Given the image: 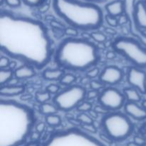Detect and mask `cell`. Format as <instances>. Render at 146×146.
Listing matches in <instances>:
<instances>
[{"instance_id":"cell-15","label":"cell","mask_w":146,"mask_h":146,"mask_svg":"<svg viewBox=\"0 0 146 146\" xmlns=\"http://www.w3.org/2000/svg\"><path fill=\"white\" fill-rule=\"evenodd\" d=\"M24 87L21 85L17 86H1L0 88V95L1 96H16L22 94L24 91Z\"/></svg>"},{"instance_id":"cell-23","label":"cell","mask_w":146,"mask_h":146,"mask_svg":"<svg viewBox=\"0 0 146 146\" xmlns=\"http://www.w3.org/2000/svg\"><path fill=\"white\" fill-rule=\"evenodd\" d=\"M76 78L74 75L71 74H64L62 76V78L60 79V83L61 84L64 86H70L74 83V81H76Z\"/></svg>"},{"instance_id":"cell-14","label":"cell","mask_w":146,"mask_h":146,"mask_svg":"<svg viewBox=\"0 0 146 146\" xmlns=\"http://www.w3.org/2000/svg\"><path fill=\"white\" fill-rule=\"evenodd\" d=\"M106 10L109 15L115 17H118L123 14L125 10V4L122 0L113 1L106 5Z\"/></svg>"},{"instance_id":"cell-30","label":"cell","mask_w":146,"mask_h":146,"mask_svg":"<svg viewBox=\"0 0 146 146\" xmlns=\"http://www.w3.org/2000/svg\"><path fill=\"white\" fill-rule=\"evenodd\" d=\"M10 64V61L7 56H1L0 58V68L1 69H6L8 68Z\"/></svg>"},{"instance_id":"cell-43","label":"cell","mask_w":146,"mask_h":146,"mask_svg":"<svg viewBox=\"0 0 146 146\" xmlns=\"http://www.w3.org/2000/svg\"><path fill=\"white\" fill-rule=\"evenodd\" d=\"M142 107L146 111V100H144L142 102Z\"/></svg>"},{"instance_id":"cell-13","label":"cell","mask_w":146,"mask_h":146,"mask_svg":"<svg viewBox=\"0 0 146 146\" xmlns=\"http://www.w3.org/2000/svg\"><path fill=\"white\" fill-rule=\"evenodd\" d=\"M125 113L135 120H143L146 118V111L137 103L128 102L124 106Z\"/></svg>"},{"instance_id":"cell-7","label":"cell","mask_w":146,"mask_h":146,"mask_svg":"<svg viewBox=\"0 0 146 146\" xmlns=\"http://www.w3.org/2000/svg\"><path fill=\"white\" fill-rule=\"evenodd\" d=\"M113 48L136 66L146 67V48H144L136 40L121 37L114 41Z\"/></svg>"},{"instance_id":"cell-17","label":"cell","mask_w":146,"mask_h":146,"mask_svg":"<svg viewBox=\"0 0 146 146\" xmlns=\"http://www.w3.org/2000/svg\"><path fill=\"white\" fill-rule=\"evenodd\" d=\"M64 75V71L60 68H56V69L47 68L43 72V77L48 81H58V80L60 81Z\"/></svg>"},{"instance_id":"cell-31","label":"cell","mask_w":146,"mask_h":146,"mask_svg":"<svg viewBox=\"0 0 146 146\" xmlns=\"http://www.w3.org/2000/svg\"><path fill=\"white\" fill-rule=\"evenodd\" d=\"M106 19L107 23H108L110 26H111V27H116V26L118 25V20H117L116 17H113V16L108 14V15L106 17Z\"/></svg>"},{"instance_id":"cell-33","label":"cell","mask_w":146,"mask_h":146,"mask_svg":"<svg viewBox=\"0 0 146 146\" xmlns=\"http://www.w3.org/2000/svg\"><path fill=\"white\" fill-rule=\"evenodd\" d=\"M100 74L99 69L98 68H94L90 70L88 73H87V76L90 78H94L98 76Z\"/></svg>"},{"instance_id":"cell-26","label":"cell","mask_w":146,"mask_h":146,"mask_svg":"<svg viewBox=\"0 0 146 146\" xmlns=\"http://www.w3.org/2000/svg\"><path fill=\"white\" fill-rule=\"evenodd\" d=\"M78 119L81 121L84 125H88V124H93L92 118L89 116L88 114L86 113H81L78 116Z\"/></svg>"},{"instance_id":"cell-1","label":"cell","mask_w":146,"mask_h":146,"mask_svg":"<svg viewBox=\"0 0 146 146\" xmlns=\"http://www.w3.org/2000/svg\"><path fill=\"white\" fill-rule=\"evenodd\" d=\"M0 47L6 55L38 68L47 64L52 53L51 40L41 23L3 11L0 15Z\"/></svg>"},{"instance_id":"cell-42","label":"cell","mask_w":146,"mask_h":146,"mask_svg":"<svg viewBox=\"0 0 146 146\" xmlns=\"http://www.w3.org/2000/svg\"><path fill=\"white\" fill-rule=\"evenodd\" d=\"M25 146H39L36 142H31Z\"/></svg>"},{"instance_id":"cell-16","label":"cell","mask_w":146,"mask_h":146,"mask_svg":"<svg viewBox=\"0 0 146 146\" xmlns=\"http://www.w3.org/2000/svg\"><path fill=\"white\" fill-rule=\"evenodd\" d=\"M36 74L35 71L32 67L29 66H21L14 71V75L17 79H27L34 76Z\"/></svg>"},{"instance_id":"cell-32","label":"cell","mask_w":146,"mask_h":146,"mask_svg":"<svg viewBox=\"0 0 146 146\" xmlns=\"http://www.w3.org/2000/svg\"><path fill=\"white\" fill-rule=\"evenodd\" d=\"M104 86V84L102 82H99L97 81H92L91 83V87L94 91H98L101 89Z\"/></svg>"},{"instance_id":"cell-4","label":"cell","mask_w":146,"mask_h":146,"mask_svg":"<svg viewBox=\"0 0 146 146\" xmlns=\"http://www.w3.org/2000/svg\"><path fill=\"white\" fill-rule=\"evenodd\" d=\"M98 58V49L93 43L74 37L64 40L55 54L56 64L72 71L87 69L96 64Z\"/></svg>"},{"instance_id":"cell-35","label":"cell","mask_w":146,"mask_h":146,"mask_svg":"<svg viewBox=\"0 0 146 146\" xmlns=\"http://www.w3.org/2000/svg\"><path fill=\"white\" fill-rule=\"evenodd\" d=\"M96 112L98 113H106L108 111H109L108 110H107L106 108H104L103 106H96L95 108Z\"/></svg>"},{"instance_id":"cell-21","label":"cell","mask_w":146,"mask_h":146,"mask_svg":"<svg viewBox=\"0 0 146 146\" xmlns=\"http://www.w3.org/2000/svg\"><path fill=\"white\" fill-rule=\"evenodd\" d=\"M46 122L50 126L56 127L61 125V119L60 116H58V115L54 114V115H46Z\"/></svg>"},{"instance_id":"cell-41","label":"cell","mask_w":146,"mask_h":146,"mask_svg":"<svg viewBox=\"0 0 146 146\" xmlns=\"http://www.w3.org/2000/svg\"><path fill=\"white\" fill-rule=\"evenodd\" d=\"M141 41L142 42V44H144L146 46V36H142L141 37Z\"/></svg>"},{"instance_id":"cell-44","label":"cell","mask_w":146,"mask_h":146,"mask_svg":"<svg viewBox=\"0 0 146 146\" xmlns=\"http://www.w3.org/2000/svg\"><path fill=\"white\" fill-rule=\"evenodd\" d=\"M88 2H96V1H104V0H86Z\"/></svg>"},{"instance_id":"cell-40","label":"cell","mask_w":146,"mask_h":146,"mask_svg":"<svg viewBox=\"0 0 146 146\" xmlns=\"http://www.w3.org/2000/svg\"><path fill=\"white\" fill-rule=\"evenodd\" d=\"M40 134H41V133H38V132H37V131H36V132L33 133L31 134V140H32V141H33V142H36L37 140H38V138H39Z\"/></svg>"},{"instance_id":"cell-11","label":"cell","mask_w":146,"mask_h":146,"mask_svg":"<svg viewBox=\"0 0 146 146\" xmlns=\"http://www.w3.org/2000/svg\"><path fill=\"white\" fill-rule=\"evenodd\" d=\"M99 78L104 84L115 85L122 80L123 72L116 66H107L100 74Z\"/></svg>"},{"instance_id":"cell-3","label":"cell","mask_w":146,"mask_h":146,"mask_svg":"<svg viewBox=\"0 0 146 146\" xmlns=\"http://www.w3.org/2000/svg\"><path fill=\"white\" fill-rule=\"evenodd\" d=\"M55 12L73 28L95 29L101 25L104 14L101 9L92 2L78 0H53Z\"/></svg>"},{"instance_id":"cell-12","label":"cell","mask_w":146,"mask_h":146,"mask_svg":"<svg viewBox=\"0 0 146 146\" xmlns=\"http://www.w3.org/2000/svg\"><path fill=\"white\" fill-rule=\"evenodd\" d=\"M134 21L137 27L146 30V4L143 1H138L135 4L133 10Z\"/></svg>"},{"instance_id":"cell-39","label":"cell","mask_w":146,"mask_h":146,"mask_svg":"<svg viewBox=\"0 0 146 146\" xmlns=\"http://www.w3.org/2000/svg\"><path fill=\"white\" fill-rule=\"evenodd\" d=\"M98 91H94V90H92V91H90L89 93L88 94L87 96L89 99H93V98H95L98 96Z\"/></svg>"},{"instance_id":"cell-8","label":"cell","mask_w":146,"mask_h":146,"mask_svg":"<svg viewBox=\"0 0 146 146\" xmlns=\"http://www.w3.org/2000/svg\"><path fill=\"white\" fill-rule=\"evenodd\" d=\"M86 96V91L80 86H73L59 92L54 98L58 109L69 111L78 107Z\"/></svg>"},{"instance_id":"cell-22","label":"cell","mask_w":146,"mask_h":146,"mask_svg":"<svg viewBox=\"0 0 146 146\" xmlns=\"http://www.w3.org/2000/svg\"><path fill=\"white\" fill-rule=\"evenodd\" d=\"M50 98H51V94H49L47 91L37 92L36 94V99L41 104L47 103L49 101Z\"/></svg>"},{"instance_id":"cell-24","label":"cell","mask_w":146,"mask_h":146,"mask_svg":"<svg viewBox=\"0 0 146 146\" xmlns=\"http://www.w3.org/2000/svg\"><path fill=\"white\" fill-rule=\"evenodd\" d=\"M21 1H23L24 4L29 7H35L44 5L46 0H21Z\"/></svg>"},{"instance_id":"cell-34","label":"cell","mask_w":146,"mask_h":146,"mask_svg":"<svg viewBox=\"0 0 146 146\" xmlns=\"http://www.w3.org/2000/svg\"><path fill=\"white\" fill-rule=\"evenodd\" d=\"M46 125L44 123H39L37 124L36 126V131L38 133H43L44 131Z\"/></svg>"},{"instance_id":"cell-5","label":"cell","mask_w":146,"mask_h":146,"mask_svg":"<svg viewBox=\"0 0 146 146\" xmlns=\"http://www.w3.org/2000/svg\"><path fill=\"white\" fill-rule=\"evenodd\" d=\"M44 146H106L94 137L77 129L54 134Z\"/></svg>"},{"instance_id":"cell-46","label":"cell","mask_w":146,"mask_h":146,"mask_svg":"<svg viewBox=\"0 0 146 146\" xmlns=\"http://www.w3.org/2000/svg\"><path fill=\"white\" fill-rule=\"evenodd\" d=\"M142 146H146V143H145L143 145H142Z\"/></svg>"},{"instance_id":"cell-47","label":"cell","mask_w":146,"mask_h":146,"mask_svg":"<svg viewBox=\"0 0 146 146\" xmlns=\"http://www.w3.org/2000/svg\"><path fill=\"white\" fill-rule=\"evenodd\" d=\"M145 4H146V0H145Z\"/></svg>"},{"instance_id":"cell-6","label":"cell","mask_w":146,"mask_h":146,"mask_svg":"<svg viewBox=\"0 0 146 146\" xmlns=\"http://www.w3.org/2000/svg\"><path fill=\"white\" fill-rule=\"evenodd\" d=\"M102 123L107 135L115 141H123L132 133V123L121 113L108 114L103 119Z\"/></svg>"},{"instance_id":"cell-27","label":"cell","mask_w":146,"mask_h":146,"mask_svg":"<svg viewBox=\"0 0 146 146\" xmlns=\"http://www.w3.org/2000/svg\"><path fill=\"white\" fill-rule=\"evenodd\" d=\"M92 108V104L89 102H82L77 107V109L81 113H86L91 111Z\"/></svg>"},{"instance_id":"cell-10","label":"cell","mask_w":146,"mask_h":146,"mask_svg":"<svg viewBox=\"0 0 146 146\" xmlns=\"http://www.w3.org/2000/svg\"><path fill=\"white\" fill-rule=\"evenodd\" d=\"M128 81L132 88L141 94H146V73L139 68L133 67L128 73Z\"/></svg>"},{"instance_id":"cell-29","label":"cell","mask_w":146,"mask_h":146,"mask_svg":"<svg viewBox=\"0 0 146 146\" xmlns=\"http://www.w3.org/2000/svg\"><path fill=\"white\" fill-rule=\"evenodd\" d=\"M7 6L12 8H17L21 6V0H4Z\"/></svg>"},{"instance_id":"cell-37","label":"cell","mask_w":146,"mask_h":146,"mask_svg":"<svg viewBox=\"0 0 146 146\" xmlns=\"http://www.w3.org/2000/svg\"><path fill=\"white\" fill-rule=\"evenodd\" d=\"M66 33L72 36H75L77 35V31L75 28H67L66 29Z\"/></svg>"},{"instance_id":"cell-19","label":"cell","mask_w":146,"mask_h":146,"mask_svg":"<svg viewBox=\"0 0 146 146\" xmlns=\"http://www.w3.org/2000/svg\"><path fill=\"white\" fill-rule=\"evenodd\" d=\"M41 111L42 113L45 114L46 115H54V114H56L57 113L58 108H57L55 104L46 103V104H41Z\"/></svg>"},{"instance_id":"cell-38","label":"cell","mask_w":146,"mask_h":146,"mask_svg":"<svg viewBox=\"0 0 146 146\" xmlns=\"http://www.w3.org/2000/svg\"><path fill=\"white\" fill-rule=\"evenodd\" d=\"M134 143L136 144L137 145H143L145 144V141L141 137H135L134 138Z\"/></svg>"},{"instance_id":"cell-2","label":"cell","mask_w":146,"mask_h":146,"mask_svg":"<svg viewBox=\"0 0 146 146\" xmlns=\"http://www.w3.org/2000/svg\"><path fill=\"white\" fill-rule=\"evenodd\" d=\"M34 117L26 106L11 101L0 102V146H19L31 133Z\"/></svg>"},{"instance_id":"cell-36","label":"cell","mask_w":146,"mask_h":146,"mask_svg":"<svg viewBox=\"0 0 146 146\" xmlns=\"http://www.w3.org/2000/svg\"><path fill=\"white\" fill-rule=\"evenodd\" d=\"M84 129L86 130L87 131H89L91 133H95L96 129V127L94 126L93 124H88V125H84Z\"/></svg>"},{"instance_id":"cell-45","label":"cell","mask_w":146,"mask_h":146,"mask_svg":"<svg viewBox=\"0 0 146 146\" xmlns=\"http://www.w3.org/2000/svg\"><path fill=\"white\" fill-rule=\"evenodd\" d=\"M144 130H145V131L146 132V123L145 124V125H144Z\"/></svg>"},{"instance_id":"cell-20","label":"cell","mask_w":146,"mask_h":146,"mask_svg":"<svg viewBox=\"0 0 146 146\" xmlns=\"http://www.w3.org/2000/svg\"><path fill=\"white\" fill-rule=\"evenodd\" d=\"M14 74L13 71L11 69H1L0 71V85L4 86V84H7L8 81L12 78V76Z\"/></svg>"},{"instance_id":"cell-25","label":"cell","mask_w":146,"mask_h":146,"mask_svg":"<svg viewBox=\"0 0 146 146\" xmlns=\"http://www.w3.org/2000/svg\"><path fill=\"white\" fill-rule=\"evenodd\" d=\"M91 37L98 43H103L106 40V36L105 34L101 32H94L91 34Z\"/></svg>"},{"instance_id":"cell-18","label":"cell","mask_w":146,"mask_h":146,"mask_svg":"<svg viewBox=\"0 0 146 146\" xmlns=\"http://www.w3.org/2000/svg\"><path fill=\"white\" fill-rule=\"evenodd\" d=\"M124 96L128 102L138 103L141 101V93L134 88H127L124 89Z\"/></svg>"},{"instance_id":"cell-28","label":"cell","mask_w":146,"mask_h":146,"mask_svg":"<svg viewBox=\"0 0 146 146\" xmlns=\"http://www.w3.org/2000/svg\"><path fill=\"white\" fill-rule=\"evenodd\" d=\"M60 87L58 85L56 84H50L47 86L46 91L51 94H56L59 93Z\"/></svg>"},{"instance_id":"cell-9","label":"cell","mask_w":146,"mask_h":146,"mask_svg":"<svg viewBox=\"0 0 146 146\" xmlns=\"http://www.w3.org/2000/svg\"><path fill=\"white\" fill-rule=\"evenodd\" d=\"M125 97L118 89L113 88H106L99 96L101 106L108 111H118L125 106Z\"/></svg>"}]
</instances>
